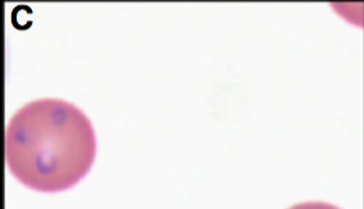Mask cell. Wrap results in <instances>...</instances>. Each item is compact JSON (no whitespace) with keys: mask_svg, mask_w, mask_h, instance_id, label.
<instances>
[{"mask_svg":"<svg viewBox=\"0 0 364 209\" xmlns=\"http://www.w3.org/2000/svg\"><path fill=\"white\" fill-rule=\"evenodd\" d=\"M96 149L91 121L63 100L30 102L6 127V167L32 191L57 193L78 184L94 165Z\"/></svg>","mask_w":364,"mask_h":209,"instance_id":"cell-1","label":"cell"},{"mask_svg":"<svg viewBox=\"0 0 364 209\" xmlns=\"http://www.w3.org/2000/svg\"><path fill=\"white\" fill-rule=\"evenodd\" d=\"M289 209H340L333 204L325 203V202H307V203L296 204Z\"/></svg>","mask_w":364,"mask_h":209,"instance_id":"cell-2","label":"cell"}]
</instances>
